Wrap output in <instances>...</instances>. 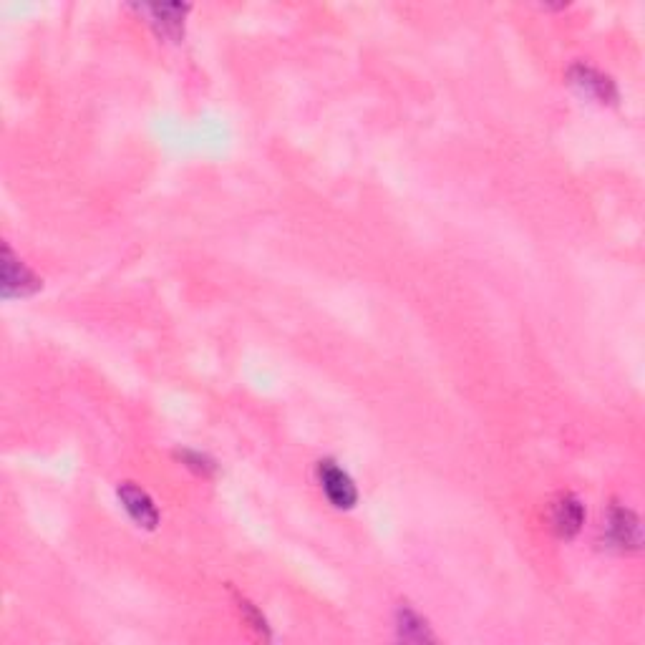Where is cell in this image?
<instances>
[{
  "instance_id": "2",
  "label": "cell",
  "mask_w": 645,
  "mask_h": 645,
  "mask_svg": "<svg viewBox=\"0 0 645 645\" xmlns=\"http://www.w3.org/2000/svg\"><path fill=\"white\" fill-rule=\"evenodd\" d=\"M605 532H608L610 547L620 552H638L643 547V527H640L638 514L628 507H620V504L610 507Z\"/></svg>"
},
{
  "instance_id": "10",
  "label": "cell",
  "mask_w": 645,
  "mask_h": 645,
  "mask_svg": "<svg viewBox=\"0 0 645 645\" xmlns=\"http://www.w3.org/2000/svg\"><path fill=\"white\" fill-rule=\"evenodd\" d=\"M237 603H240V610L242 613H245V618H247V623L252 625V628L257 630V633H263L265 638H268L270 635V630H268V623H265V618H263V613H260V610L255 608V605L252 603H247L245 598H237Z\"/></svg>"
},
{
  "instance_id": "5",
  "label": "cell",
  "mask_w": 645,
  "mask_h": 645,
  "mask_svg": "<svg viewBox=\"0 0 645 645\" xmlns=\"http://www.w3.org/2000/svg\"><path fill=\"white\" fill-rule=\"evenodd\" d=\"M149 16L154 31L169 41H182L184 16L189 13L187 3H157V6H139Z\"/></svg>"
},
{
  "instance_id": "6",
  "label": "cell",
  "mask_w": 645,
  "mask_h": 645,
  "mask_svg": "<svg viewBox=\"0 0 645 645\" xmlns=\"http://www.w3.org/2000/svg\"><path fill=\"white\" fill-rule=\"evenodd\" d=\"M550 522L557 537H562V540H572L577 532L583 530V522H585L583 502H580L575 494H560V497L555 499V504H552Z\"/></svg>"
},
{
  "instance_id": "3",
  "label": "cell",
  "mask_w": 645,
  "mask_h": 645,
  "mask_svg": "<svg viewBox=\"0 0 645 645\" xmlns=\"http://www.w3.org/2000/svg\"><path fill=\"white\" fill-rule=\"evenodd\" d=\"M567 79L575 86L577 91L588 99H595L598 104H615L618 101V86L610 76H605L603 71L593 69L588 63H575L570 71H567Z\"/></svg>"
},
{
  "instance_id": "9",
  "label": "cell",
  "mask_w": 645,
  "mask_h": 645,
  "mask_svg": "<svg viewBox=\"0 0 645 645\" xmlns=\"http://www.w3.org/2000/svg\"><path fill=\"white\" fill-rule=\"evenodd\" d=\"M177 457L184 467L192 469V472L200 474V477H212V474L217 472V464L212 462L210 457H205V454H200V451L182 449V451H177Z\"/></svg>"
},
{
  "instance_id": "7",
  "label": "cell",
  "mask_w": 645,
  "mask_h": 645,
  "mask_svg": "<svg viewBox=\"0 0 645 645\" xmlns=\"http://www.w3.org/2000/svg\"><path fill=\"white\" fill-rule=\"evenodd\" d=\"M41 280L21 263L16 260L11 252V247L3 250V295L6 298H26L33 295L36 290H41Z\"/></svg>"
},
{
  "instance_id": "8",
  "label": "cell",
  "mask_w": 645,
  "mask_h": 645,
  "mask_svg": "<svg viewBox=\"0 0 645 645\" xmlns=\"http://www.w3.org/2000/svg\"><path fill=\"white\" fill-rule=\"evenodd\" d=\"M399 633L401 638L414 640V643H429V640H434L426 620H421L419 615L409 608L399 610Z\"/></svg>"
},
{
  "instance_id": "1",
  "label": "cell",
  "mask_w": 645,
  "mask_h": 645,
  "mask_svg": "<svg viewBox=\"0 0 645 645\" xmlns=\"http://www.w3.org/2000/svg\"><path fill=\"white\" fill-rule=\"evenodd\" d=\"M318 482L323 494L328 497V502L336 509H353L358 502V489L356 482L351 479V474L346 469L338 467L333 459H320L318 462Z\"/></svg>"
},
{
  "instance_id": "4",
  "label": "cell",
  "mask_w": 645,
  "mask_h": 645,
  "mask_svg": "<svg viewBox=\"0 0 645 645\" xmlns=\"http://www.w3.org/2000/svg\"><path fill=\"white\" fill-rule=\"evenodd\" d=\"M116 497H119L124 512L137 522L144 530H154L159 525V509L154 504V499L144 492L142 487H137L134 482H121L116 487Z\"/></svg>"
}]
</instances>
